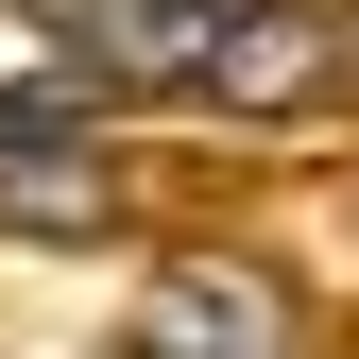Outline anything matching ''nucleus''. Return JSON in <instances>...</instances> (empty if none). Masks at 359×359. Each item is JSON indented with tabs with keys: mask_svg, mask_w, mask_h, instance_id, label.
I'll return each instance as SVG.
<instances>
[{
	"mask_svg": "<svg viewBox=\"0 0 359 359\" xmlns=\"http://www.w3.org/2000/svg\"><path fill=\"white\" fill-rule=\"evenodd\" d=\"M154 359H274V291L257 274H154Z\"/></svg>",
	"mask_w": 359,
	"mask_h": 359,
	"instance_id": "nucleus-3",
	"label": "nucleus"
},
{
	"mask_svg": "<svg viewBox=\"0 0 359 359\" xmlns=\"http://www.w3.org/2000/svg\"><path fill=\"white\" fill-rule=\"evenodd\" d=\"M342 69V18H325V0H257V18H222L205 34V103H308V86H325Z\"/></svg>",
	"mask_w": 359,
	"mask_h": 359,
	"instance_id": "nucleus-1",
	"label": "nucleus"
},
{
	"mask_svg": "<svg viewBox=\"0 0 359 359\" xmlns=\"http://www.w3.org/2000/svg\"><path fill=\"white\" fill-rule=\"evenodd\" d=\"M0 222H18V240H103V222H120V171L86 137H0Z\"/></svg>",
	"mask_w": 359,
	"mask_h": 359,
	"instance_id": "nucleus-2",
	"label": "nucleus"
},
{
	"mask_svg": "<svg viewBox=\"0 0 359 359\" xmlns=\"http://www.w3.org/2000/svg\"><path fill=\"white\" fill-rule=\"evenodd\" d=\"M342 69H359V18H342Z\"/></svg>",
	"mask_w": 359,
	"mask_h": 359,
	"instance_id": "nucleus-4",
	"label": "nucleus"
}]
</instances>
